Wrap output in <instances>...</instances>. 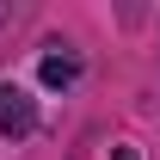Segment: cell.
<instances>
[{
    "instance_id": "6da1fadb",
    "label": "cell",
    "mask_w": 160,
    "mask_h": 160,
    "mask_svg": "<svg viewBox=\"0 0 160 160\" xmlns=\"http://www.w3.org/2000/svg\"><path fill=\"white\" fill-rule=\"evenodd\" d=\"M0 136L6 142L37 136V99H31L25 86H12V80H0Z\"/></svg>"
},
{
    "instance_id": "7a4b0ae2",
    "label": "cell",
    "mask_w": 160,
    "mask_h": 160,
    "mask_svg": "<svg viewBox=\"0 0 160 160\" xmlns=\"http://www.w3.org/2000/svg\"><path fill=\"white\" fill-rule=\"evenodd\" d=\"M74 80H80L74 56H43V86H74Z\"/></svg>"
},
{
    "instance_id": "3957f363",
    "label": "cell",
    "mask_w": 160,
    "mask_h": 160,
    "mask_svg": "<svg viewBox=\"0 0 160 160\" xmlns=\"http://www.w3.org/2000/svg\"><path fill=\"white\" fill-rule=\"evenodd\" d=\"M6 25H12V6H6V0H0V31H6Z\"/></svg>"
}]
</instances>
